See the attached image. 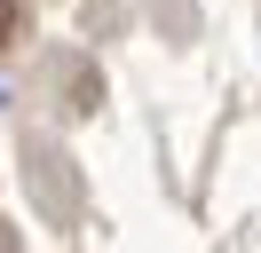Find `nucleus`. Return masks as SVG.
Returning a JSON list of instances; mask_svg holds the SVG:
<instances>
[{
	"label": "nucleus",
	"mask_w": 261,
	"mask_h": 253,
	"mask_svg": "<svg viewBox=\"0 0 261 253\" xmlns=\"http://www.w3.org/2000/svg\"><path fill=\"white\" fill-rule=\"evenodd\" d=\"M16 32H24V0H0V47H16Z\"/></svg>",
	"instance_id": "1"
}]
</instances>
